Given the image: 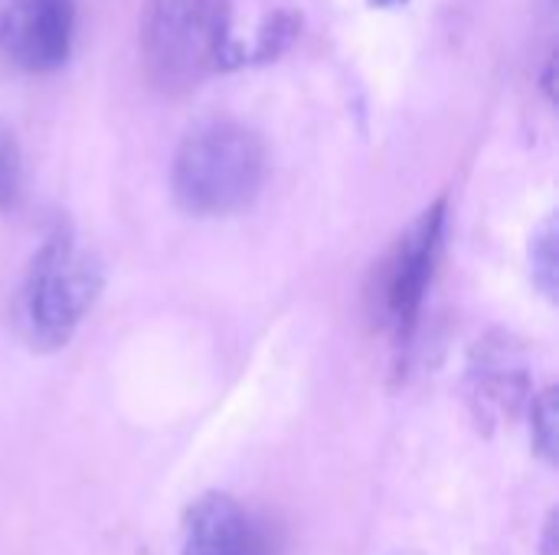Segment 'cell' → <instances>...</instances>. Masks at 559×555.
I'll list each match as a JSON object with an SVG mask.
<instances>
[{
  "instance_id": "4",
  "label": "cell",
  "mask_w": 559,
  "mask_h": 555,
  "mask_svg": "<svg viewBox=\"0 0 559 555\" xmlns=\"http://www.w3.org/2000/svg\"><path fill=\"white\" fill-rule=\"evenodd\" d=\"M445 222H449V203L442 196L409 222V229L396 239L390 258L383 262L380 317L383 327L393 334L396 347H409L419 327V314L442 258Z\"/></svg>"
},
{
  "instance_id": "2",
  "label": "cell",
  "mask_w": 559,
  "mask_h": 555,
  "mask_svg": "<svg viewBox=\"0 0 559 555\" xmlns=\"http://www.w3.org/2000/svg\"><path fill=\"white\" fill-rule=\"evenodd\" d=\"M138 52L147 82L167 95L190 92L213 72L239 69L233 0H144Z\"/></svg>"
},
{
  "instance_id": "13",
  "label": "cell",
  "mask_w": 559,
  "mask_h": 555,
  "mask_svg": "<svg viewBox=\"0 0 559 555\" xmlns=\"http://www.w3.org/2000/svg\"><path fill=\"white\" fill-rule=\"evenodd\" d=\"M554 52H550V59H547V65H544V92H547V98H554Z\"/></svg>"
},
{
  "instance_id": "9",
  "label": "cell",
  "mask_w": 559,
  "mask_h": 555,
  "mask_svg": "<svg viewBox=\"0 0 559 555\" xmlns=\"http://www.w3.org/2000/svg\"><path fill=\"white\" fill-rule=\"evenodd\" d=\"M557 219L550 216L534 236H531V275H534V285L550 298L557 301L559 294V252H557Z\"/></svg>"
},
{
  "instance_id": "7",
  "label": "cell",
  "mask_w": 559,
  "mask_h": 555,
  "mask_svg": "<svg viewBox=\"0 0 559 555\" xmlns=\"http://www.w3.org/2000/svg\"><path fill=\"white\" fill-rule=\"evenodd\" d=\"M472 379H475V396L488 409L514 412L521 406V399L527 396V370L508 343L485 340L475 350Z\"/></svg>"
},
{
  "instance_id": "1",
  "label": "cell",
  "mask_w": 559,
  "mask_h": 555,
  "mask_svg": "<svg viewBox=\"0 0 559 555\" xmlns=\"http://www.w3.org/2000/svg\"><path fill=\"white\" fill-rule=\"evenodd\" d=\"M269 170L265 141L236 118H200L174 150L170 186L183 213L200 219L236 216L255 203Z\"/></svg>"
},
{
  "instance_id": "5",
  "label": "cell",
  "mask_w": 559,
  "mask_h": 555,
  "mask_svg": "<svg viewBox=\"0 0 559 555\" xmlns=\"http://www.w3.org/2000/svg\"><path fill=\"white\" fill-rule=\"evenodd\" d=\"M75 0H0V59L29 75L62 69L75 43Z\"/></svg>"
},
{
  "instance_id": "6",
  "label": "cell",
  "mask_w": 559,
  "mask_h": 555,
  "mask_svg": "<svg viewBox=\"0 0 559 555\" xmlns=\"http://www.w3.org/2000/svg\"><path fill=\"white\" fill-rule=\"evenodd\" d=\"M183 555H275V543L229 494H203L183 520Z\"/></svg>"
},
{
  "instance_id": "10",
  "label": "cell",
  "mask_w": 559,
  "mask_h": 555,
  "mask_svg": "<svg viewBox=\"0 0 559 555\" xmlns=\"http://www.w3.org/2000/svg\"><path fill=\"white\" fill-rule=\"evenodd\" d=\"M531 438L534 451L557 468L559 461V399L557 389H544L531 406Z\"/></svg>"
},
{
  "instance_id": "14",
  "label": "cell",
  "mask_w": 559,
  "mask_h": 555,
  "mask_svg": "<svg viewBox=\"0 0 559 555\" xmlns=\"http://www.w3.org/2000/svg\"><path fill=\"white\" fill-rule=\"evenodd\" d=\"M370 3H373V7H383V10H386V7H400V3H406V0H370Z\"/></svg>"
},
{
  "instance_id": "8",
  "label": "cell",
  "mask_w": 559,
  "mask_h": 555,
  "mask_svg": "<svg viewBox=\"0 0 559 555\" xmlns=\"http://www.w3.org/2000/svg\"><path fill=\"white\" fill-rule=\"evenodd\" d=\"M301 36V13L298 10H275L262 20L255 39L239 46V69L242 65H269L282 59Z\"/></svg>"
},
{
  "instance_id": "12",
  "label": "cell",
  "mask_w": 559,
  "mask_h": 555,
  "mask_svg": "<svg viewBox=\"0 0 559 555\" xmlns=\"http://www.w3.org/2000/svg\"><path fill=\"white\" fill-rule=\"evenodd\" d=\"M540 555H557V514H550V517H547V523H544Z\"/></svg>"
},
{
  "instance_id": "3",
  "label": "cell",
  "mask_w": 559,
  "mask_h": 555,
  "mask_svg": "<svg viewBox=\"0 0 559 555\" xmlns=\"http://www.w3.org/2000/svg\"><path fill=\"white\" fill-rule=\"evenodd\" d=\"M105 285L102 262L75 249L69 222H56L33 252L16 294V327L23 340L52 353L72 340Z\"/></svg>"
},
{
  "instance_id": "11",
  "label": "cell",
  "mask_w": 559,
  "mask_h": 555,
  "mask_svg": "<svg viewBox=\"0 0 559 555\" xmlns=\"http://www.w3.org/2000/svg\"><path fill=\"white\" fill-rule=\"evenodd\" d=\"M23 200V150L13 128L0 118V213L16 209Z\"/></svg>"
}]
</instances>
